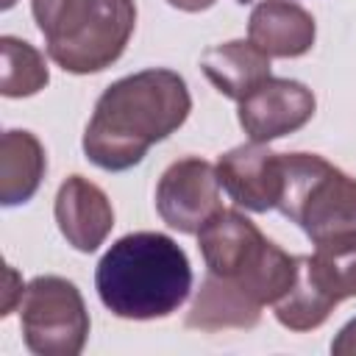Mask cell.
<instances>
[{
	"label": "cell",
	"mask_w": 356,
	"mask_h": 356,
	"mask_svg": "<svg viewBox=\"0 0 356 356\" xmlns=\"http://www.w3.org/2000/svg\"><path fill=\"white\" fill-rule=\"evenodd\" d=\"M189 111L192 97L178 72L153 67L125 75L97 97L83 134V153L100 170H131L156 142L178 131Z\"/></svg>",
	"instance_id": "cell-1"
},
{
	"label": "cell",
	"mask_w": 356,
	"mask_h": 356,
	"mask_svg": "<svg viewBox=\"0 0 356 356\" xmlns=\"http://www.w3.org/2000/svg\"><path fill=\"white\" fill-rule=\"evenodd\" d=\"M100 303L122 320H159L181 309L192 289V267L175 239L159 231L120 236L97 261Z\"/></svg>",
	"instance_id": "cell-2"
},
{
	"label": "cell",
	"mask_w": 356,
	"mask_h": 356,
	"mask_svg": "<svg viewBox=\"0 0 356 356\" xmlns=\"http://www.w3.org/2000/svg\"><path fill=\"white\" fill-rule=\"evenodd\" d=\"M47 56L72 75L111 67L136 25L134 0H31Z\"/></svg>",
	"instance_id": "cell-3"
},
{
	"label": "cell",
	"mask_w": 356,
	"mask_h": 356,
	"mask_svg": "<svg viewBox=\"0 0 356 356\" xmlns=\"http://www.w3.org/2000/svg\"><path fill=\"white\" fill-rule=\"evenodd\" d=\"M197 248L214 278L259 306L281 300L298 278V256L270 242L236 209H220L197 231Z\"/></svg>",
	"instance_id": "cell-4"
},
{
	"label": "cell",
	"mask_w": 356,
	"mask_h": 356,
	"mask_svg": "<svg viewBox=\"0 0 356 356\" xmlns=\"http://www.w3.org/2000/svg\"><path fill=\"white\" fill-rule=\"evenodd\" d=\"M281 214L314 245L356 242V178L317 153H281Z\"/></svg>",
	"instance_id": "cell-5"
},
{
	"label": "cell",
	"mask_w": 356,
	"mask_h": 356,
	"mask_svg": "<svg viewBox=\"0 0 356 356\" xmlns=\"http://www.w3.org/2000/svg\"><path fill=\"white\" fill-rule=\"evenodd\" d=\"M345 298H356V242L317 245L312 256H298L292 289L273 303L275 320L289 331H314Z\"/></svg>",
	"instance_id": "cell-6"
},
{
	"label": "cell",
	"mask_w": 356,
	"mask_h": 356,
	"mask_svg": "<svg viewBox=\"0 0 356 356\" xmlns=\"http://www.w3.org/2000/svg\"><path fill=\"white\" fill-rule=\"evenodd\" d=\"M19 328L36 356H78L89 337V312L78 286L58 275L33 278L19 298Z\"/></svg>",
	"instance_id": "cell-7"
},
{
	"label": "cell",
	"mask_w": 356,
	"mask_h": 356,
	"mask_svg": "<svg viewBox=\"0 0 356 356\" xmlns=\"http://www.w3.org/2000/svg\"><path fill=\"white\" fill-rule=\"evenodd\" d=\"M220 209L217 167L206 159L186 156L161 172L156 186V211L170 228L197 234Z\"/></svg>",
	"instance_id": "cell-8"
},
{
	"label": "cell",
	"mask_w": 356,
	"mask_h": 356,
	"mask_svg": "<svg viewBox=\"0 0 356 356\" xmlns=\"http://www.w3.org/2000/svg\"><path fill=\"white\" fill-rule=\"evenodd\" d=\"M312 89L289 78H264L239 100V125L253 142H270L303 128L314 117Z\"/></svg>",
	"instance_id": "cell-9"
},
{
	"label": "cell",
	"mask_w": 356,
	"mask_h": 356,
	"mask_svg": "<svg viewBox=\"0 0 356 356\" xmlns=\"http://www.w3.org/2000/svg\"><path fill=\"white\" fill-rule=\"evenodd\" d=\"M217 178L225 195L248 211H270L278 206L284 172L281 153H273L264 142H248L231 147L217 161Z\"/></svg>",
	"instance_id": "cell-10"
},
{
	"label": "cell",
	"mask_w": 356,
	"mask_h": 356,
	"mask_svg": "<svg viewBox=\"0 0 356 356\" xmlns=\"http://www.w3.org/2000/svg\"><path fill=\"white\" fill-rule=\"evenodd\" d=\"M53 214L64 239L81 253L97 250L114 225L111 200L97 184L83 175H70L58 186Z\"/></svg>",
	"instance_id": "cell-11"
},
{
	"label": "cell",
	"mask_w": 356,
	"mask_h": 356,
	"mask_svg": "<svg viewBox=\"0 0 356 356\" xmlns=\"http://www.w3.org/2000/svg\"><path fill=\"white\" fill-rule=\"evenodd\" d=\"M250 42L270 58H298L312 50L317 28L306 8L292 0H261L248 19Z\"/></svg>",
	"instance_id": "cell-12"
},
{
	"label": "cell",
	"mask_w": 356,
	"mask_h": 356,
	"mask_svg": "<svg viewBox=\"0 0 356 356\" xmlns=\"http://www.w3.org/2000/svg\"><path fill=\"white\" fill-rule=\"evenodd\" d=\"M200 70L220 95L242 100L264 78H270V56L261 53L250 39H234L209 47L200 56Z\"/></svg>",
	"instance_id": "cell-13"
},
{
	"label": "cell",
	"mask_w": 356,
	"mask_h": 356,
	"mask_svg": "<svg viewBox=\"0 0 356 356\" xmlns=\"http://www.w3.org/2000/svg\"><path fill=\"white\" fill-rule=\"evenodd\" d=\"M44 170L47 156L42 142L31 131H6L0 139V203H28L44 178Z\"/></svg>",
	"instance_id": "cell-14"
},
{
	"label": "cell",
	"mask_w": 356,
	"mask_h": 356,
	"mask_svg": "<svg viewBox=\"0 0 356 356\" xmlns=\"http://www.w3.org/2000/svg\"><path fill=\"white\" fill-rule=\"evenodd\" d=\"M261 320V306L231 289L211 273H206L192 309L186 312V328L197 331H225V328H253Z\"/></svg>",
	"instance_id": "cell-15"
},
{
	"label": "cell",
	"mask_w": 356,
	"mask_h": 356,
	"mask_svg": "<svg viewBox=\"0 0 356 356\" xmlns=\"http://www.w3.org/2000/svg\"><path fill=\"white\" fill-rule=\"evenodd\" d=\"M0 53H3L0 92L6 97H31L47 86V81H50L47 64H44V56L33 44H28L17 36H3Z\"/></svg>",
	"instance_id": "cell-16"
},
{
	"label": "cell",
	"mask_w": 356,
	"mask_h": 356,
	"mask_svg": "<svg viewBox=\"0 0 356 356\" xmlns=\"http://www.w3.org/2000/svg\"><path fill=\"white\" fill-rule=\"evenodd\" d=\"M331 353H337V356H356V317L348 320L339 328V334L331 342Z\"/></svg>",
	"instance_id": "cell-17"
},
{
	"label": "cell",
	"mask_w": 356,
	"mask_h": 356,
	"mask_svg": "<svg viewBox=\"0 0 356 356\" xmlns=\"http://www.w3.org/2000/svg\"><path fill=\"white\" fill-rule=\"evenodd\" d=\"M172 8H181V11H206L211 8L217 0H167Z\"/></svg>",
	"instance_id": "cell-18"
},
{
	"label": "cell",
	"mask_w": 356,
	"mask_h": 356,
	"mask_svg": "<svg viewBox=\"0 0 356 356\" xmlns=\"http://www.w3.org/2000/svg\"><path fill=\"white\" fill-rule=\"evenodd\" d=\"M6 273H8V286H6V300H3V312H0V314H3V317H6V314H8V312H11V295H14V292H17V286H14V284H11V281H14V270H11V267H8V270H6Z\"/></svg>",
	"instance_id": "cell-19"
},
{
	"label": "cell",
	"mask_w": 356,
	"mask_h": 356,
	"mask_svg": "<svg viewBox=\"0 0 356 356\" xmlns=\"http://www.w3.org/2000/svg\"><path fill=\"white\" fill-rule=\"evenodd\" d=\"M14 3H17V0H3V8H11Z\"/></svg>",
	"instance_id": "cell-20"
},
{
	"label": "cell",
	"mask_w": 356,
	"mask_h": 356,
	"mask_svg": "<svg viewBox=\"0 0 356 356\" xmlns=\"http://www.w3.org/2000/svg\"><path fill=\"white\" fill-rule=\"evenodd\" d=\"M236 3H242V6H245V3H250V0H236Z\"/></svg>",
	"instance_id": "cell-21"
}]
</instances>
